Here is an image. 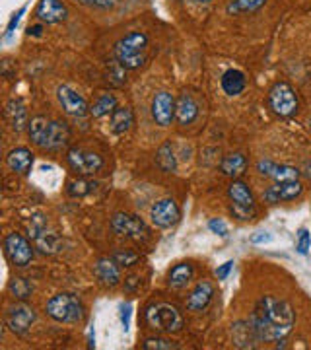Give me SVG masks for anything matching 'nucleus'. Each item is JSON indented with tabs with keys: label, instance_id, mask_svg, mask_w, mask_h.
<instances>
[{
	"label": "nucleus",
	"instance_id": "1",
	"mask_svg": "<svg viewBox=\"0 0 311 350\" xmlns=\"http://www.w3.org/2000/svg\"><path fill=\"white\" fill-rule=\"evenodd\" d=\"M296 323V313L290 301L274 296H265L257 301L255 310L249 317V325L253 329L257 340L261 342H276L290 335Z\"/></svg>",
	"mask_w": 311,
	"mask_h": 350
},
{
	"label": "nucleus",
	"instance_id": "2",
	"mask_svg": "<svg viewBox=\"0 0 311 350\" xmlns=\"http://www.w3.org/2000/svg\"><path fill=\"white\" fill-rule=\"evenodd\" d=\"M27 135L33 144L43 150H61L70 140V131L66 123L47 119V117H33L27 125Z\"/></svg>",
	"mask_w": 311,
	"mask_h": 350
},
{
	"label": "nucleus",
	"instance_id": "3",
	"mask_svg": "<svg viewBox=\"0 0 311 350\" xmlns=\"http://www.w3.org/2000/svg\"><path fill=\"white\" fill-rule=\"evenodd\" d=\"M148 36L142 31H131L115 43V57L123 68L138 70L146 63Z\"/></svg>",
	"mask_w": 311,
	"mask_h": 350
},
{
	"label": "nucleus",
	"instance_id": "4",
	"mask_svg": "<svg viewBox=\"0 0 311 350\" xmlns=\"http://www.w3.org/2000/svg\"><path fill=\"white\" fill-rule=\"evenodd\" d=\"M146 323L150 329L158 333H179L183 329V315L175 308L174 304L167 301H158L152 304L146 310Z\"/></svg>",
	"mask_w": 311,
	"mask_h": 350
},
{
	"label": "nucleus",
	"instance_id": "5",
	"mask_svg": "<svg viewBox=\"0 0 311 350\" xmlns=\"http://www.w3.org/2000/svg\"><path fill=\"white\" fill-rule=\"evenodd\" d=\"M45 312L59 323H80L84 319V306L75 294L53 296L45 306Z\"/></svg>",
	"mask_w": 311,
	"mask_h": 350
},
{
	"label": "nucleus",
	"instance_id": "6",
	"mask_svg": "<svg viewBox=\"0 0 311 350\" xmlns=\"http://www.w3.org/2000/svg\"><path fill=\"white\" fill-rule=\"evenodd\" d=\"M228 197L232 200V206H230V213L234 214V218L241 220V222H247L255 218V197L251 193L247 183L234 179L228 187Z\"/></svg>",
	"mask_w": 311,
	"mask_h": 350
},
{
	"label": "nucleus",
	"instance_id": "7",
	"mask_svg": "<svg viewBox=\"0 0 311 350\" xmlns=\"http://www.w3.org/2000/svg\"><path fill=\"white\" fill-rule=\"evenodd\" d=\"M269 105L278 117H292L298 113L299 100L294 88L286 82H276L269 92Z\"/></svg>",
	"mask_w": 311,
	"mask_h": 350
},
{
	"label": "nucleus",
	"instance_id": "8",
	"mask_svg": "<svg viewBox=\"0 0 311 350\" xmlns=\"http://www.w3.org/2000/svg\"><path fill=\"white\" fill-rule=\"evenodd\" d=\"M4 253L12 265L24 269L33 259V245L25 236L12 232L4 238Z\"/></svg>",
	"mask_w": 311,
	"mask_h": 350
},
{
	"label": "nucleus",
	"instance_id": "9",
	"mask_svg": "<svg viewBox=\"0 0 311 350\" xmlns=\"http://www.w3.org/2000/svg\"><path fill=\"white\" fill-rule=\"evenodd\" d=\"M66 162L78 175H94L103 167V158L100 154L78 148V146L66 152Z\"/></svg>",
	"mask_w": 311,
	"mask_h": 350
},
{
	"label": "nucleus",
	"instance_id": "10",
	"mask_svg": "<svg viewBox=\"0 0 311 350\" xmlns=\"http://www.w3.org/2000/svg\"><path fill=\"white\" fill-rule=\"evenodd\" d=\"M111 228L113 232L121 238L129 239H144L146 234H148V228L146 224L135 216V214H126V213H117L113 214L111 218Z\"/></svg>",
	"mask_w": 311,
	"mask_h": 350
},
{
	"label": "nucleus",
	"instance_id": "11",
	"mask_svg": "<svg viewBox=\"0 0 311 350\" xmlns=\"http://www.w3.org/2000/svg\"><path fill=\"white\" fill-rule=\"evenodd\" d=\"M57 100H59L62 111L66 113V115H72V117L80 119V117H86L87 113H90V105L84 100V96L78 94L72 86L62 84V86L57 88Z\"/></svg>",
	"mask_w": 311,
	"mask_h": 350
},
{
	"label": "nucleus",
	"instance_id": "12",
	"mask_svg": "<svg viewBox=\"0 0 311 350\" xmlns=\"http://www.w3.org/2000/svg\"><path fill=\"white\" fill-rule=\"evenodd\" d=\"M179 218H181V211H179V206H177V202L174 199L158 200L150 208V220H152V224L156 226V228H162V230L177 224Z\"/></svg>",
	"mask_w": 311,
	"mask_h": 350
},
{
	"label": "nucleus",
	"instance_id": "13",
	"mask_svg": "<svg viewBox=\"0 0 311 350\" xmlns=\"http://www.w3.org/2000/svg\"><path fill=\"white\" fill-rule=\"evenodd\" d=\"M36 310L25 306V304H16L12 308L6 310V315H4V321L8 329L16 333V335H24L29 331L31 323L36 321Z\"/></svg>",
	"mask_w": 311,
	"mask_h": 350
},
{
	"label": "nucleus",
	"instance_id": "14",
	"mask_svg": "<svg viewBox=\"0 0 311 350\" xmlns=\"http://www.w3.org/2000/svg\"><path fill=\"white\" fill-rule=\"evenodd\" d=\"M175 105L177 101L170 92H156L152 98V119L156 121V125L170 126L175 119Z\"/></svg>",
	"mask_w": 311,
	"mask_h": 350
},
{
	"label": "nucleus",
	"instance_id": "15",
	"mask_svg": "<svg viewBox=\"0 0 311 350\" xmlns=\"http://www.w3.org/2000/svg\"><path fill=\"white\" fill-rule=\"evenodd\" d=\"M29 236L33 238L38 250H41L43 253H55L59 250V238L47 230V222L43 216H36L29 224Z\"/></svg>",
	"mask_w": 311,
	"mask_h": 350
},
{
	"label": "nucleus",
	"instance_id": "16",
	"mask_svg": "<svg viewBox=\"0 0 311 350\" xmlns=\"http://www.w3.org/2000/svg\"><path fill=\"white\" fill-rule=\"evenodd\" d=\"M257 172L265 177H271L276 183H284V181H298L299 170L294 165H284V163L271 162V160H261L257 162Z\"/></svg>",
	"mask_w": 311,
	"mask_h": 350
},
{
	"label": "nucleus",
	"instance_id": "17",
	"mask_svg": "<svg viewBox=\"0 0 311 350\" xmlns=\"http://www.w3.org/2000/svg\"><path fill=\"white\" fill-rule=\"evenodd\" d=\"M212 298H214V286H212V282L202 280L189 294V298H187V310L195 313L204 312L211 306Z\"/></svg>",
	"mask_w": 311,
	"mask_h": 350
},
{
	"label": "nucleus",
	"instance_id": "18",
	"mask_svg": "<svg viewBox=\"0 0 311 350\" xmlns=\"http://www.w3.org/2000/svg\"><path fill=\"white\" fill-rule=\"evenodd\" d=\"M301 193H303V185L299 181H284L267 189L262 197L267 202H284V200H294Z\"/></svg>",
	"mask_w": 311,
	"mask_h": 350
},
{
	"label": "nucleus",
	"instance_id": "19",
	"mask_svg": "<svg viewBox=\"0 0 311 350\" xmlns=\"http://www.w3.org/2000/svg\"><path fill=\"white\" fill-rule=\"evenodd\" d=\"M94 275L98 276L103 286H117L121 282V267L113 261V257H103L94 265Z\"/></svg>",
	"mask_w": 311,
	"mask_h": 350
},
{
	"label": "nucleus",
	"instance_id": "20",
	"mask_svg": "<svg viewBox=\"0 0 311 350\" xmlns=\"http://www.w3.org/2000/svg\"><path fill=\"white\" fill-rule=\"evenodd\" d=\"M66 6L61 0H41L36 8V16L43 24H59L66 20Z\"/></svg>",
	"mask_w": 311,
	"mask_h": 350
},
{
	"label": "nucleus",
	"instance_id": "21",
	"mask_svg": "<svg viewBox=\"0 0 311 350\" xmlns=\"http://www.w3.org/2000/svg\"><path fill=\"white\" fill-rule=\"evenodd\" d=\"M6 165L10 167V172L18 175H27L33 167V152L29 148H14L8 156H6Z\"/></svg>",
	"mask_w": 311,
	"mask_h": 350
},
{
	"label": "nucleus",
	"instance_id": "22",
	"mask_svg": "<svg viewBox=\"0 0 311 350\" xmlns=\"http://www.w3.org/2000/svg\"><path fill=\"white\" fill-rule=\"evenodd\" d=\"M197 117H199V103L191 94H181L175 105V119L179 121V125H191Z\"/></svg>",
	"mask_w": 311,
	"mask_h": 350
},
{
	"label": "nucleus",
	"instance_id": "23",
	"mask_svg": "<svg viewBox=\"0 0 311 350\" xmlns=\"http://www.w3.org/2000/svg\"><path fill=\"white\" fill-rule=\"evenodd\" d=\"M193 276H195L193 265L191 262H179V265H175L174 269L170 271L167 284H170V288H174V290H181V288H185L193 280Z\"/></svg>",
	"mask_w": 311,
	"mask_h": 350
},
{
	"label": "nucleus",
	"instance_id": "24",
	"mask_svg": "<svg viewBox=\"0 0 311 350\" xmlns=\"http://www.w3.org/2000/svg\"><path fill=\"white\" fill-rule=\"evenodd\" d=\"M6 119L12 126L14 131H24L25 126L29 125L27 121V111H25V105L20 100H10L6 103Z\"/></svg>",
	"mask_w": 311,
	"mask_h": 350
},
{
	"label": "nucleus",
	"instance_id": "25",
	"mask_svg": "<svg viewBox=\"0 0 311 350\" xmlns=\"http://www.w3.org/2000/svg\"><path fill=\"white\" fill-rule=\"evenodd\" d=\"M220 84H222V90H224L228 96H239L245 86H247V80H245V75L241 72V70H236V68H230V70H226L224 75H222V80H220Z\"/></svg>",
	"mask_w": 311,
	"mask_h": 350
},
{
	"label": "nucleus",
	"instance_id": "26",
	"mask_svg": "<svg viewBox=\"0 0 311 350\" xmlns=\"http://www.w3.org/2000/svg\"><path fill=\"white\" fill-rule=\"evenodd\" d=\"M135 125V115L131 107H117L111 113V131L115 135H124Z\"/></svg>",
	"mask_w": 311,
	"mask_h": 350
},
{
	"label": "nucleus",
	"instance_id": "27",
	"mask_svg": "<svg viewBox=\"0 0 311 350\" xmlns=\"http://www.w3.org/2000/svg\"><path fill=\"white\" fill-rule=\"evenodd\" d=\"M245 167H247V158L243 156V154H228L224 160L220 162V172L228 177H239V175L245 172Z\"/></svg>",
	"mask_w": 311,
	"mask_h": 350
},
{
	"label": "nucleus",
	"instance_id": "28",
	"mask_svg": "<svg viewBox=\"0 0 311 350\" xmlns=\"http://www.w3.org/2000/svg\"><path fill=\"white\" fill-rule=\"evenodd\" d=\"M117 109V98L113 94H100V98L90 105V115L100 119Z\"/></svg>",
	"mask_w": 311,
	"mask_h": 350
},
{
	"label": "nucleus",
	"instance_id": "29",
	"mask_svg": "<svg viewBox=\"0 0 311 350\" xmlns=\"http://www.w3.org/2000/svg\"><path fill=\"white\" fill-rule=\"evenodd\" d=\"M267 4V0H232L228 6H226V12L228 14H251L261 10L262 6Z\"/></svg>",
	"mask_w": 311,
	"mask_h": 350
},
{
	"label": "nucleus",
	"instance_id": "30",
	"mask_svg": "<svg viewBox=\"0 0 311 350\" xmlns=\"http://www.w3.org/2000/svg\"><path fill=\"white\" fill-rule=\"evenodd\" d=\"M156 163L160 165V170L165 172V174H172V172H175L177 162H175L174 148H172V144H170V142H165L163 146H160V150H158V154H156Z\"/></svg>",
	"mask_w": 311,
	"mask_h": 350
},
{
	"label": "nucleus",
	"instance_id": "31",
	"mask_svg": "<svg viewBox=\"0 0 311 350\" xmlns=\"http://www.w3.org/2000/svg\"><path fill=\"white\" fill-rule=\"evenodd\" d=\"M113 261L117 262L119 267H124V269H129V267H135L138 261H140V255H138L137 251H131V250H117L111 253Z\"/></svg>",
	"mask_w": 311,
	"mask_h": 350
},
{
	"label": "nucleus",
	"instance_id": "32",
	"mask_svg": "<svg viewBox=\"0 0 311 350\" xmlns=\"http://www.w3.org/2000/svg\"><path fill=\"white\" fill-rule=\"evenodd\" d=\"M142 349L144 350H177L179 345L174 342V340H167V338H160V337H152L146 338L142 342Z\"/></svg>",
	"mask_w": 311,
	"mask_h": 350
},
{
	"label": "nucleus",
	"instance_id": "33",
	"mask_svg": "<svg viewBox=\"0 0 311 350\" xmlns=\"http://www.w3.org/2000/svg\"><path fill=\"white\" fill-rule=\"evenodd\" d=\"M10 290H12V294L16 298L25 300V298H29V294L33 292V286H31L25 278H14L12 282H10Z\"/></svg>",
	"mask_w": 311,
	"mask_h": 350
},
{
	"label": "nucleus",
	"instance_id": "34",
	"mask_svg": "<svg viewBox=\"0 0 311 350\" xmlns=\"http://www.w3.org/2000/svg\"><path fill=\"white\" fill-rule=\"evenodd\" d=\"M296 250L299 255H308L311 250V234L308 228H299L296 236Z\"/></svg>",
	"mask_w": 311,
	"mask_h": 350
},
{
	"label": "nucleus",
	"instance_id": "35",
	"mask_svg": "<svg viewBox=\"0 0 311 350\" xmlns=\"http://www.w3.org/2000/svg\"><path fill=\"white\" fill-rule=\"evenodd\" d=\"M92 191V183L86 179H75L68 183V195L70 197H84Z\"/></svg>",
	"mask_w": 311,
	"mask_h": 350
},
{
	"label": "nucleus",
	"instance_id": "36",
	"mask_svg": "<svg viewBox=\"0 0 311 350\" xmlns=\"http://www.w3.org/2000/svg\"><path fill=\"white\" fill-rule=\"evenodd\" d=\"M76 2H80L82 6H87L92 10H101V12L113 10L119 4V0H76Z\"/></svg>",
	"mask_w": 311,
	"mask_h": 350
},
{
	"label": "nucleus",
	"instance_id": "37",
	"mask_svg": "<svg viewBox=\"0 0 311 350\" xmlns=\"http://www.w3.org/2000/svg\"><path fill=\"white\" fill-rule=\"evenodd\" d=\"M208 228H211V232L222 236V238L228 236V226H226L224 220H220V218H212L211 222H208Z\"/></svg>",
	"mask_w": 311,
	"mask_h": 350
},
{
	"label": "nucleus",
	"instance_id": "38",
	"mask_svg": "<svg viewBox=\"0 0 311 350\" xmlns=\"http://www.w3.org/2000/svg\"><path fill=\"white\" fill-rule=\"evenodd\" d=\"M271 241H273V234H269V232H257V234L251 236L253 245H265V243H271Z\"/></svg>",
	"mask_w": 311,
	"mask_h": 350
},
{
	"label": "nucleus",
	"instance_id": "39",
	"mask_svg": "<svg viewBox=\"0 0 311 350\" xmlns=\"http://www.w3.org/2000/svg\"><path fill=\"white\" fill-rule=\"evenodd\" d=\"M232 269H234V261H226L224 265H220V267L216 269V278H218V280H226L228 275L232 273Z\"/></svg>",
	"mask_w": 311,
	"mask_h": 350
},
{
	"label": "nucleus",
	"instance_id": "40",
	"mask_svg": "<svg viewBox=\"0 0 311 350\" xmlns=\"http://www.w3.org/2000/svg\"><path fill=\"white\" fill-rule=\"evenodd\" d=\"M131 313H133V306L131 304H126L121 308V323H123L124 331H129V327H131Z\"/></svg>",
	"mask_w": 311,
	"mask_h": 350
},
{
	"label": "nucleus",
	"instance_id": "41",
	"mask_svg": "<svg viewBox=\"0 0 311 350\" xmlns=\"http://www.w3.org/2000/svg\"><path fill=\"white\" fill-rule=\"evenodd\" d=\"M25 12V6H22L20 10H18V14H14L12 20H10V24H8V27H6V38H10L14 33V27L18 25V22H20V18H22V14Z\"/></svg>",
	"mask_w": 311,
	"mask_h": 350
},
{
	"label": "nucleus",
	"instance_id": "42",
	"mask_svg": "<svg viewBox=\"0 0 311 350\" xmlns=\"http://www.w3.org/2000/svg\"><path fill=\"white\" fill-rule=\"evenodd\" d=\"M41 31H43V25H31V27L27 29V33H29V36H36V38L41 36Z\"/></svg>",
	"mask_w": 311,
	"mask_h": 350
},
{
	"label": "nucleus",
	"instance_id": "43",
	"mask_svg": "<svg viewBox=\"0 0 311 350\" xmlns=\"http://www.w3.org/2000/svg\"><path fill=\"white\" fill-rule=\"evenodd\" d=\"M195 2H199V4H208L211 0H195Z\"/></svg>",
	"mask_w": 311,
	"mask_h": 350
}]
</instances>
